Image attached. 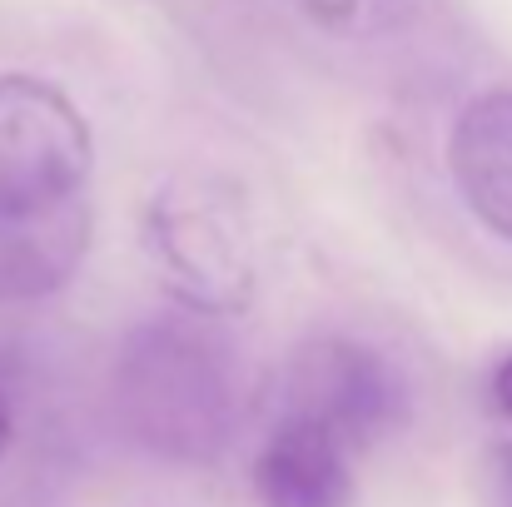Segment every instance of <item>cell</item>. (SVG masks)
I'll return each instance as SVG.
<instances>
[{
  "instance_id": "6da1fadb",
  "label": "cell",
  "mask_w": 512,
  "mask_h": 507,
  "mask_svg": "<svg viewBox=\"0 0 512 507\" xmlns=\"http://www.w3.org/2000/svg\"><path fill=\"white\" fill-rule=\"evenodd\" d=\"M110 403L125 438L165 463H214L244 418L239 353L214 319L160 314L120 343Z\"/></svg>"
},
{
  "instance_id": "7a4b0ae2",
  "label": "cell",
  "mask_w": 512,
  "mask_h": 507,
  "mask_svg": "<svg viewBox=\"0 0 512 507\" xmlns=\"http://www.w3.org/2000/svg\"><path fill=\"white\" fill-rule=\"evenodd\" d=\"M145 249L184 314L219 324L254 304V229L234 184L214 174L170 179L145 209Z\"/></svg>"
},
{
  "instance_id": "3957f363",
  "label": "cell",
  "mask_w": 512,
  "mask_h": 507,
  "mask_svg": "<svg viewBox=\"0 0 512 507\" xmlns=\"http://www.w3.org/2000/svg\"><path fill=\"white\" fill-rule=\"evenodd\" d=\"M279 418H299L353 453L408 423V383L378 348L319 338L289 358Z\"/></svg>"
},
{
  "instance_id": "277c9868",
  "label": "cell",
  "mask_w": 512,
  "mask_h": 507,
  "mask_svg": "<svg viewBox=\"0 0 512 507\" xmlns=\"http://www.w3.org/2000/svg\"><path fill=\"white\" fill-rule=\"evenodd\" d=\"M90 160V125L65 90L35 75H0V204L80 194Z\"/></svg>"
},
{
  "instance_id": "5b68a950",
  "label": "cell",
  "mask_w": 512,
  "mask_h": 507,
  "mask_svg": "<svg viewBox=\"0 0 512 507\" xmlns=\"http://www.w3.org/2000/svg\"><path fill=\"white\" fill-rule=\"evenodd\" d=\"M90 249V199L65 194L45 204H0V304L60 294Z\"/></svg>"
},
{
  "instance_id": "8992f818",
  "label": "cell",
  "mask_w": 512,
  "mask_h": 507,
  "mask_svg": "<svg viewBox=\"0 0 512 507\" xmlns=\"http://www.w3.org/2000/svg\"><path fill=\"white\" fill-rule=\"evenodd\" d=\"M448 169L463 204L512 244V90H488L453 120Z\"/></svg>"
},
{
  "instance_id": "52a82bcc",
  "label": "cell",
  "mask_w": 512,
  "mask_h": 507,
  "mask_svg": "<svg viewBox=\"0 0 512 507\" xmlns=\"http://www.w3.org/2000/svg\"><path fill=\"white\" fill-rule=\"evenodd\" d=\"M254 498L259 507H348V453L329 433L299 418H279L254 458Z\"/></svg>"
},
{
  "instance_id": "ba28073f",
  "label": "cell",
  "mask_w": 512,
  "mask_h": 507,
  "mask_svg": "<svg viewBox=\"0 0 512 507\" xmlns=\"http://www.w3.org/2000/svg\"><path fill=\"white\" fill-rule=\"evenodd\" d=\"M488 478H493L498 507H512V443H498V448L488 453Z\"/></svg>"
},
{
  "instance_id": "9c48e42d",
  "label": "cell",
  "mask_w": 512,
  "mask_h": 507,
  "mask_svg": "<svg viewBox=\"0 0 512 507\" xmlns=\"http://www.w3.org/2000/svg\"><path fill=\"white\" fill-rule=\"evenodd\" d=\"M493 403H498L503 418H512V353L498 363V373H493Z\"/></svg>"
},
{
  "instance_id": "30bf717a",
  "label": "cell",
  "mask_w": 512,
  "mask_h": 507,
  "mask_svg": "<svg viewBox=\"0 0 512 507\" xmlns=\"http://www.w3.org/2000/svg\"><path fill=\"white\" fill-rule=\"evenodd\" d=\"M10 428H15V418H10V403H5V393H0V458H5V448H10Z\"/></svg>"
}]
</instances>
